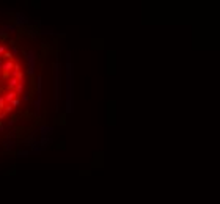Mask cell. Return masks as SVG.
Instances as JSON below:
<instances>
[{"label": "cell", "mask_w": 220, "mask_h": 204, "mask_svg": "<svg viewBox=\"0 0 220 204\" xmlns=\"http://www.w3.org/2000/svg\"><path fill=\"white\" fill-rule=\"evenodd\" d=\"M66 112L69 113L72 110V66L71 60L66 61Z\"/></svg>", "instance_id": "1"}, {"label": "cell", "mask_w": 220, "mask_h": 204, "mask_svg": "<svg viewBox=\"0 0 220 204\" xmlns=\"http://www.w3.org/2000/svg\"><path fill=\"white\" fill-rule=\"evenodd\" d=\"M24 57H25V61H27V74L29 75H35V69H36V52L35 50H27L24 52Z\"/></svg>", "instance_id": "2"}, {"label": "cell", "mask_w": 220, "mask_h": 204, "mask_svg": "<svg viewBox=\"0 0 220 204\" xmlns=\"http://www.w3.org/2000/svg\"><path fill=\"white\" fill-rule=\"evenodd\" d=\"M25 86H27V82H25V77H20L19 79V83H17V86H16V93H17V96H22L24 93H25Z\"/></svg>", "instance_id": "3"}, {"label": "cell", "mask_w": 220, "mask_h": 204, "mask_svg": "<svg viewBox=\"0 0 220 204\" xmlns=\"http://www.w3.org/2000/svg\"><path fill=\"white\" fill-rule=\"evenodd\" d=\"M16 97H19L16 91H7V93L3 94V99H5V104H7V105H10Z\"/></svg>", "instance_id": "4"}, {"label": "cell", "mask_w": 220, "mask_h": 204, "mask_svg": "<svg viewBox=\"0 0 220 204\" xmlns=\"http://www.w3.org/2000/svg\"><path fill=\"white\" fill-rule=\"evenodd\" d=\"M13 69H14V61L13 60H7L3 63V72H5V75H8Z\"/></svg>", "instance_id": "5"}, {"label": "cell", "mask_w": 220, "mask_h": 204, "mask_svg": "<svg viewBox=\"0 0 220 204\" xmlns=\"http://www.w3.org/2000/svg\"><path fill=\"white\" fill-rule=\"evenodd\" d=\"M27 22V17L24 16V14H20V13H16V22H14V25L17 27V25H22V24H25Z\"/></svg>", "instance_id": "6"}, {"label": "cell", "mask_w": 220, "mask_h": 204, "mask_svg": "<svg viewBox=\"0 0 220 204\" xmlns=\"http://www.w3.org/2000/svg\"><path fill=\"white\" fill-rule=\"evenodd\" d=\"M36 91H38V96H43V77L38 75V80H36Z\"/></svg>", "instance_id": "7"}, {"label": "cell", "mask_w": 220, "mask_h": 204, "mask_svg": "<svg viewBox=\"0 0 220 204\" xmlns=\"http://www.w3.org/2000/svg\"><path fill=\"white\" fill-rule=\"evenodd\" d=\"M2 30H3L5 33H14V32H16V25H14V24H8V25H5Z\"/></svg>", "instance_id": "8"}, {"label": "cell", "mask_w": 220, "mask_h": 204, "mask_svg": "<svg viewBox=\"0 0 220 204\" xmlns=\"http://www.w3.org/2000/svg\"><path fill=\"white\" fill-rule=\"evenodd\" d=\"M39 131H41V134H43V135H47V134H51V132H52V127H49V126H41V127H39Z\"/></svg>", "instance_id": "9"}, {"label": "cell", "mask_w": 220, "mask_h": 204, "mask_svg": "<svg viewBox=\"0 0 220 204\" xmlns=\"http://www.w3.org/2000/svg\"><path fill=\"white\" fill-rule=\"evenodd\" d=\"M5 107H7V104H5V99H3V94H2L0 96V113L5 110Z\"/></svg>", "instance_id": "10"}, {"label": "cell", "mask_w": 220, "mask_h": 204, "mask_svg": "<svg viewBox=\"0 0 220 204\" xmlns=\"http://www.w3.org/2000/svg\"><path fill=\"white\" fill-rule=\"evenodd\" d=\"M19 104H20V99H19V97H16V99H14V100L11 102L10 105H11L13 109H16V107H19Z\"/></svg>", "instance_id": "11"}, {"label": "cell", "mask_w": 220, "mask_h": 204, "mask_svg": "<svg viewBox=\"0 0 220 204\" xmlns=\"http://www.w3.org/2000/svg\"><path fill=\"white\" fill-rule=\"evenodd\" d=\"M11 112H13V107H11V105H7V107H5V110H3L2 113H5V115H10Z\"/></svg>", "instance_id": "12"}, {"label": "cell", "mask_w": 220, "mask_h": 204, "mask_svg": "<svg viewBox=\"0 0 220 204\" xmlns=\"http://www.w3.org/2000/svg\"><path fill=\"white\" fill-rule=\"evenodd\" d=\"M20 99H22V100H30V94H29V93L25 91V93L22 94V97H20Z\"/></svg>", "instance_id": "13"}, {"label": "cell", "mask_w": 220, "mask_h": 204, "mask_svg": "<svg viewBox=\"0 0 220 204\" xmlns=\"http://www.w3.org/2000/svg\"><path fill=\"white\" fill-rule=\"evenodd\" d=\"M5 52H7V47L5 46H0V57H3Z\"/></svg>", "instance_id": "14"}, {"label": "cell", "mask_w": 220, "mask_h": 204, "mask_svg": "<svg viewBox=\"0 0 220 204\" xmlns=\"http://www.w3.org/2000/svg\"><path fill=\"white\" fill-rule=\"evenodd\" d=\"M3 58H5V60H13V55H11V52H5Z\"/></svg>", "instance_id": "15"}, {"label": "cell", "mask_w": 220, "mask_h": 204, "mask_svg": "<svg viewBox=\"0 0 220 204\" xmlns=\"http://www.w3.org/2000/svg\"><path fill=\"white\" fill-rule=\"evenodd\" d=\"M11 55H17V47H13L11 49Z\"/></svg>", "instance_id": "16"}, {"label": "cell", "mask_w": 220, "mask_h": 204, "mask_svg": "<svg viewBox=\"0 0 220 204\" xmlns=\"http://www.w3.org/2000/svg\"><path fill=\"white\" fill-rule=\"evenodd\" d=\"M3 63H5V61L0 58V71H2V72H3Z\"/></svg>", "instance_id": "17"}, {"label": "cell", "mask_w": 220, "mask_h": 204, "mask_svg": "<svg viewBox=\"0 0 220 204\" xmlns=\"http://www.w3.org/2000/svg\"><path fill=\"white\" fill-rule=\"evenodd\" d=\"M14 69H17V71H20V64H19V63H17V61H16V63H14Z\"/></svg>", "instance_id": "18"}, {"label": "cell", "mask_w": 220, "mask_h": 204, "mask_svg": "<svg viewBox=\"0 0 220 204\" xmlns=\"http://www.w3.org/2000/svg\"><path fill=\"white\" fill-rule=\"evenodd\" d=\"M19 156H29V152L27 151H22V152H19Z\"/></svg>", "instance_id": "19"}, {"label": "cell", "mask_w": 220, "mask_h": 204, "mask_svg": "<svg viewBox=\"0 0 220 204\" xmlns=\"http://www.w3.org/2000/svg\"><path fill=\"white\" fill-rule=\"evenodd\" d=\"M3 131V124H2V121H0V132Z\"/></svg>", "instance_id": "20"}, {"label": "cell", "mask_w": 220, "mask_h": 204, "mask_svg": "<svg viewBox=\"0 0 220 204\" xmlns=\"http://www.w3.org/2000/svg\"><path fill=\"white\" fill-rule=\"evenodd\" d=\"M0 35H5V32H3V30H0Z\"/></svg>", "instance_id": "21"}, {"label": "cell", "mask_w": 220, "mask_h": 204, "mask_svg": "<svg viewBox=\"0 0 220 204\" xmlns=\"http://www.w3.org/2000/svg\"><path fill=\"white\" fill-rule=\"evenodd\" d=\"M0 91H2V83H0Z\"/></svg>", "instance_id": "22"}]
</instances>
